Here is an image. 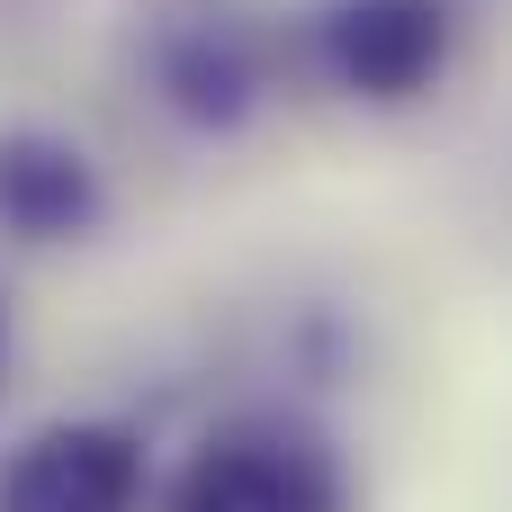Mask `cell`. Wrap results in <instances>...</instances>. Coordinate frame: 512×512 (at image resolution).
Masks as SVG:
<instances>
[{"instance_id": "obj_1", "label": "cell", "mask_w": 512, "mask_h": 512, "mask_svg": "<svg viewBox=\"0 0 512 512\" xmlns=\"http://www.w3.org/2000/svg\"><path fill=\"white\" fill-rule=\"evenodd\" d=\"M162 512H342V459L306 423L243 414L189 450Z\"/></svg>"}, {"instance_id": "obj_3", "label": "cell", "mask_w": 512, "mask_h": 512, "mask_svg": "<svg viewBox=\"0 0 512 512\" xmlns=\"http://www.w3.org/2000/svg\"><path fill=\"white\" fill-rule=\"evenodd\" d=\"M144 441L126 423H36L0 459V512H135Z\"/></svg>"}, {"instance_id": "obj_2", "label": "cell", "mask_w": 512, "mask_h": 512, "mask_svg": "<svg viewBox=\"0 0 512 512\" xmlns=\"http://www.w3.org/2000/svg\"><path fill=\"white\" fill-rule=\"evenodd\" d=\"M315 45L342 99L405 108L450 72V9L441 0H333Z\"/></svg>"}, {"instance_id": "obj_4", "label": "cell", "mask_w": 512, "mask_h": 512, "mask_svg": "<svg viewBox=\"0 0 512 512\" xmlns=\"http://www.w3.org/2000/svg\"><path fill=\"white\" fill-rule=\"evenodd\" d=\"M99 216V162L72 135L9 126L0 135V225L18 243H72Z\"/></svg>"}, {"instance_id": "obj_5", "label": "cell", "mask_w": 512, "mask_h": 512, "mask_svg": "<svg viewBox=\"0 0 512 512\" xmlns=\"http://www.w3.org/2000/svg\"><path fill=\"white\" fill-rule=\"evenodd\" d=\"M0 360H9V324H0Z\"/></svg>"}]
</instances>
